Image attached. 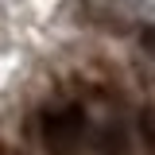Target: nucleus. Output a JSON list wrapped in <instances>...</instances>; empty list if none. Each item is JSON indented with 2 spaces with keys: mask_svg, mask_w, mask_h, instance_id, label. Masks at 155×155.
Returning <instances> with one entry per match:
<instances>
[{
  "mask_svg": "<svg viewBox=\"0 0 155 155\" xmlns=\"http://www.w3.org/2000/svg\"><path fill=\"white\" fill-rule=\"evenodd\" d=\"M81 136H85V113L78 105H66L43 116V143L51 155H74Z\"/></svg>",
  "mask_w": 155,
  "mask_h": 155,
  "instance_id": "nucleus-1",
  "label": "nucleus"
},
{
  "mask_svg": "<svg viewBox=\"0 0 155 155\" xmlns=\"http://www.w3.org/2000/svg\"><path fill=\"white\" fill-rule=\"evenodd\" d=\"M93 147L101 155H128V132H124V124L120 120H105L101 128L93 132Z\"/></svg>",
  "mask_w": 155,
  "mask_h": 155,
  "instance_id": "nucleus-2",
  "label": "nucleus"
},
{
  "mask_svg": "<svg viewBox=\"0 0 155 155\" xmlns=\"http://www.w3.org/2000/svg\"><path fill=\"white\" fill-rule=\"evenodd\" d=\"M140 136H143V143L155 151V109H143L140 113Z\"/></svg>",
  "mask_w": 155,
  "mask_h": 155,
  "instance_id": "nucleus-3",
  "label": "nucleus"
},
{
  "mask_svg": "<svg viewBox=\"0 0 155 155\" xmlns=\"http://www.w3.org/2000/svg\"><path fill=\"white\" fill-rule=\"evenodd\" d=\"M140 47L155 54V27H143V31H140Z\"/></svg>",
  "mask_w": 155,
  "mask_h": 155,
  "instance_id": "nucleus-4",
  "label": "nucleus"
}]
</instances>
